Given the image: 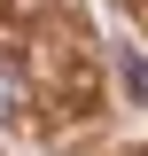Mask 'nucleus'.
Segmentation results:
<instances>
[{
    "label": "nucleus",
    "instance_id": "2",
    "mask_svg": "<svg viewBox=\"0 0 148 156\" xmlns=\"http://www.w3.org/2000/svg\"><path fill=\"white\" fill-rule=\"evenodd\" d=\"M117 78H125L132 101H148V55H140V47H117Z\"/></svg>",
    "mask_w": 148,
    "mask_h": 156
},
{
    "label": "nucleus",
    "instance_id": "1",
    "mask_svg": "<svg viewBox=\"0 0 148 156\" xmlns=\"http://www.w3.org/2000/svg\"><path fill=\"white\" fill-rule=\"evenodd\" d=\"M16 117H23V70L0 55V125H16Z\"/></svg>",
    "mask_w": 148,
    "mask_h": 156
}]
</instances>
